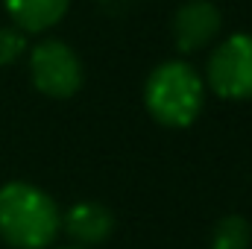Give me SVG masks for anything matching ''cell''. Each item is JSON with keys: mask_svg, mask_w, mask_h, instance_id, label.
I'll use <instances>...</instances> for the list:
<instances>
[{"mask_svg": "<svg viewBox=\"0 0 252 249\" xmlns=\"http://www.w3.org/2000/svg\"><path fill=\"white\" fill-rule=\"evenodd\" d=\"M144 103L150 115L164 126H188L202 109V82L196 70L185 62L158 64L144 88Z\"/></svg>", "mask_w": 252, "mask_h": 249, "instance_id": "2", "label": "cell"}, {"mask_svg": "<svg viewBox=\"0 0 252 249\" xmlns=\"http://www.w3.org/2000/svg\"><path fill=\"white\" fill-rule=\"evenodd\" d=\"M208 82L220 97H252V35L238 32L214 50L208 59Z\"/></svg>", "mask_w": 252, "mask_h": 249, "instance_id": "3", "label": "cell"}, {"mask_svg": "<svg viewBox=\"0 0 252 249\" xmlns=\"http://www.w3.org/2000/svg\"><path fill=\"white\" fill-rule=\"evenodd\" d=\"M217 30H220V12L208 0H190V3H185L176 12V21H173L176 44L185 53L199 50L202 44H208Z\"/></svg>", "mask_w": 252, "mask_h": 249, "instance_id": "5", "label": "cell"}, {"mask_svg": "<svg viewBox=\"0 0 252 249\" xmlns=\"http://www.w3.org/2000/svg\"><path fill=\"white\" fill-rule=\"evenodd\" d=\"M62 223H64V232L76 244H100L115 229L112 214L103 205H97V202H79V205H73Z\"/></svg>", "mask_w": 252, "mask_h": 249, "instance_id": "6", "label": "cell"}, {"mask_svg": "<svg viewBox=\"0 0 252 249\" xmlns=\"http://www.w3.org/2000/svg\"><path fill=\"white\" fill-rule=\"evenodd\" d=\"M64 249H79V247H64Z\"/></svg>", "mask_w": 252, "mask_h": 249, "instance_id": "10", "label": "cell"}, {"mask_svg": "<svg viewBox=\"0 0 252 249\" xmlns=\"http://www.w3.org/2000/svg\"><path fill=\"white\" fill-rule=\"evenodd\" d=\"M27 50V38L21 35V30H0V64H12L21 59V53Z\"/></svg>", "mask_w": 252, "mask_h": 249, "instance_id": "9", "label": "cell"}, {"mask_svg": "<svg viewBox=\"0 0 252 249\" xmlns=\"http://www.w3.org/2000/svg\"><path fill=\"white\" fill-rule=\"evenodd\" d=\"M62 226L56 202L27 182L0 187V238L18 249H44Z\"/></svg>", "mask_w": 252, "mask_h": 249, "instance_id": "1", "label": "cell"}, {"mask_svg": "<svg viewBox=\"0 0 252 249\" xmlns=\"http://www.w3.org/2000/svg\"><path fill=\"white\" fill-rule=\"evenodd\" d=\"M3 3L12 21L27 32H41L53 27L67 12V0H3Z\"/></svg>", "mask_w": 252, "mask_h": 249, "instance_id": "7", "label": "cell"}, {"mask_svg": "<svg viewBox=\"0 0 252 249\" xmlns=\"http://www.w3.org/2000/svg\"><path fill=\"white\" fill-rule=\"evenodd\" d=\"M252 229L244 217H223L214 226L211 249H250Z\"/></svg>", "mask_w": 252, "mask_h": 249, "instance_id": "8", "label": "cell"}, {"mask_svg": "<svg viewBox=\"0 0 252 249\" xmlns=\"http://www.w3.org/2000/svg\"><path fill=\"white\" fill-rule=\"evenodd\" d=\"M32 82L47 97H70L82 85V64L62 41H41L30 59Z\"/></svg>", "mask_w": 252, "mask_h": 249, "instance_id": "4", "label": "cell"}]
</instances>
